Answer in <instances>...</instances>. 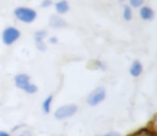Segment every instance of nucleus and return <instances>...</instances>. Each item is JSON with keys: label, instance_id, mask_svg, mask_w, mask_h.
Instances as JSON below:
<instances>
[{"label": "nucleus", "instance_id": "f257e3e1", "mask_svg": "<svg viewBox=\"0 0 157 136\" xmlns=\"http://www.w3.org/2000/svg\"><path fill=\"white\" fill-rule=\"evenodd\" d=\"M14 85L16 88L23 90L27 94H34L37 92V86L31 82L30 75L26 73H18L14 76Z\"/></svg>", "mask_w": 157, "mask_h": 136}, {"label": "nucleus", "instance_id": "f03ea898", "mask_svg": "<svg viewBox=\"0 0 157 136\" xmlns=\"http://www.w3.org/2000/svg\"><path fill=\"white\" fill-rule=\"evenodd\" d=\"M14 17L23 24H32L37 18V12L30 6H17L13 11Z\"/></svg>", "mask_w": 157, "mask_h": 136}, {"label": "nucleus", "instance_id": "7ed1b4c3", "mask_svg": "<svg viewBox=\"0 0 157 136\" xmlns=\"http://www.w3.org/2000/svg\"><path fill=\"white\" fill-rule=\"evenodd\" d=\"M21 37V32L14 26H8L1 31V41L6 46L15 44Z\"/></svg>", "mask_w": 157, "mask_h": 136}, {"label": "nucleus", "instance_id": "20e7f679", "mask_svg": "<svg viewBox=\"0 0 157 136\" xmlns=\"http://www.w3.org/2000/svg\"><path fill=\"white\" fill-rule=\"evenodd\" d=\"M78 110L76 104H65V105H61L55 110L54 117L57 120H64L71 118L75 115Z\"/></svg>", "mask_w": 157, "mask_h": 136}, {"label": "nucleus", "instance_id": "39448f33", "mask_svg": "<svg viewBox=\"0 0 157 136\" xmlns=\"http://www.w3.org/2000/svg\"><path fill=\"white\" fill-rule=\"evenodd\" d=\"M106 91L103 87H97L93 91L89 93V95L87 97V103L90 106H96L97 104H99L101 102H103V100L105 99Z\"/></svg>", "mask_w": 157, "mask_h": 136}, {"label": "nucleus", "instance_id": "423d86ee", "mask_svg": "<svg viewBox=\"0 0 157 136\" xmlns=\"http://www.w3.org/2000/svg\"><path fill=\"white\" fill-rule=\"evenodd\" d=\"M48 24L52 28H55V29H60V28H65L67 26L66 22L61 17V15H58V14H55V15H52L49 17V21H48Z\"/></svg>", "mask_w": 157, "mask_h": 136}, {"label": "nucleus", "instance_id": "0eeeda50", "mask_svg": "<svg viewBox=\"0 0 157 136\" xmlns=\"http://www.w3.org/2000/svg\"><path fill=\"white\" fill-rule=\"evenodd\" d=\"M55 10L58 15H63L70 11V4L66 0H59L55 3Z\"/></svg>", "mask_w": 157, "mask_h": 136}, {"label": "nucleus", "instance_id": "6e6552de", "mask_svg": "<svg viewBox=\"0 0 157 136\" xmlns=\"http://www.w3.org/2000/svg\"><path fill=\"white\" fill-rule=\"evenodd\" d=\"M52 102H54V95L49 94L43 100L42 102V111H43L45 115H48L52 111Z\"/></svg>", "mask_w": 157, "mask_h": 136}, {"label": "nucleus", "instance_id": "1a4fd4ad", "mask_svg": "<svg viewBox=\"0 0 157 136\" xmlns=\"http://www.w3.org/2000/svg\"><path fill=\"white\" fill-rule=\"evenodd\" d=\"M130 75L134 77H137L139 76V75L141 74V72H142V66H141V63L139 61H134L132 64V66H130Z\"/></svg>", "mask_w": 157, "mask_h": 136}, {"label": "nucleus", "instance_id": "9d476101", "mask_svg": "<svg viewBox=\"0 0 157 136\" xmlns=\"http://www.w3.org/2000/svg\"><path fill=\"white\" fill-rule=\"evenodd\" d=\"M140 16L144 21H150L154 17V12L152 9L147 8V6H143L140 10Z\"/></svg>", "mask_w": 157, "mask_h": 136}, {"label": "nucleus", "instance_id": "9b49d317", "mask_svg": "<svg viewBox=\"0 0 157 136\" xmlns=\"http://www.w3.org/2000/svg\"><path fill=\"white\" fill-rule=\"evenodd\" d=\"M34 37V42H42V41H45L46 38L48 37V31L47 30H44V29H41V30H37L34 32L33 34Z\"/></svg>", "mask_w": 157, "mask_h": 136}, {"label": "nucleus", "instance_id": "f8f14e48", "mask_svg": "<svg viewBox=\"0 0 157 136\" xmlns=\"http://www.w3.org/2000/svg\"><path fill=\"white\" fill-rule=\"evenodd\" d=\"M130 136H157V133L154 132V131L147 130V129H141V130L137 131L136 133H134Z\"/></svg>", "mask_w": 157, "mask_h": 136}, {"label": "nucleus", "instance_id": "ddd939ff", "mask_svg": "<svg viewBox=\"0 0 157 136\" xmlns=\"http://www.w3.org/2000/svg\"><path fill=\"white\" fill-rule=\"evenodd\" d=\"M35 46H36L37 50H40V52H45V50H47V45H46V42L45 41L35 42Z\"/></svg>", "mask_w": 157, "mask_h": 136}, {"label": "nucleus", "instance_id": "4468645a", "mask_svg": "<svg viewBox=\"0 0 157 136\" xmlns=\"http://www.w3.org/2000/svg\"><path fill=\"white\" fill-rule=\"evenodd\" d=\"M123 16H124L125 21H129L132 18V10L129 6H124V12H123Z\"/></svg>", "mask_w": 157, "mask_h": 136}, {"label": "nucleus", "instance_id": "2eb2a0df", "mask_svg": "<svg viewBox=\"0 0 157 136\" xmlns=\"http://www.w3.org/2000/svg\"><path fill=\"white\" fill-rule=\"evenodd\" d=\"M129 2L132 6H134V8H139L140 6H142L144 0H129Z\"/></svg>", "mask_w": 157, "mask_h": 136}, {"label": "nucleus", "instance_id": "dca6fc26", "mask_svg": "<svg viewBox=\"0 0 157 136\" xmlns=\"http://www.w3.org/2000/svg\"><path fill=\"white\" fill-rule=\"evenodd\" d=\"M52 6V0H43L41 2V8L43 9H47V8H50Z\"/></svg>", "mask_w": 157, "mask_h": 136}, {"label": "nucleus", "instance_id": "f3484780", "mask_svg": "<svg viewBox=\"0 0 157 136\" xmlns=\"http://www.w3.org/2000/svg\"><path fill=\"white\" fill-rule=\"evenodd\" d=\"M48 42H49V43H52V44H57V43H58V40H57L56 37H52V38H49Z\"/></svg>", "mask_w": 157, "mask_h": 136}, {"label": "nucleus", "instance_id": "a211bd4d", "mask_svg": "<svg viewBox=\"0 0 157 136\" xmlns=\"http://www.w3.org/2000/svg\"><path fill=\"white\" fill-rule=\"evenodd\" d=\"M0 136H12V135H11L9 132H6V131L1 130V131H0Z\"/></svg>", "mask_w": 157, "mask_h": 136}, {"label": "nucleus", "instance_id": "6ab92c4d", "mask_svg": "<svg viewBox=\"0 0 157 136\" xmlns=\"http://www.w3.org/2000/svg\"><path fill=\"white\" fill-rule=\"evenodd\" d=\"M104 136H121L119 133H114V132H110V133H108V134H106V135H104Z\"/></svg>", "mask_w": 157, "mask_h": 136}, {"label": "nucleus", "instance_id": "aec40b11", "mask_svg": "<svg viewBox=\"0 0 157 136\" xmlns=\"http://www.w3.org/2000/svg\"><path fill=\"white\" fill-rule=\"evenodd\" d=\"M153 124H154V126H155L156 128H157V116H156L155 118H154V120H153Z\"/></svg>", "mask_w": 157, "mask_h": 136}, {"label": "nucleus", "instance_id": "412c9836", "mask_svg": "<svg viewBox=\"0 0 157 136\" xmlns=\"http://www.w3.org/2000/svg\"><path fill=\"white\" fill-rule=\"evenodd\" d=\"M16 136H29L27 134V133H21V134H18V135H16Z\"/></svg>", "mask_w": 157, "mask_h": 136}, {"label": "nucleus", "instance_id": "4be33fe9", "mask_svg": "<svg viewBox=\"0 0 157 136\" xmlns=\"http://www.w3.org/2000/svg\"><path fill=\"white\" fill-rule=\"evenodd\" d=\"M120 1H125V0H120Z\"/></svg>", "mask_w": 157, "mask_h": 136}]
</instances>
